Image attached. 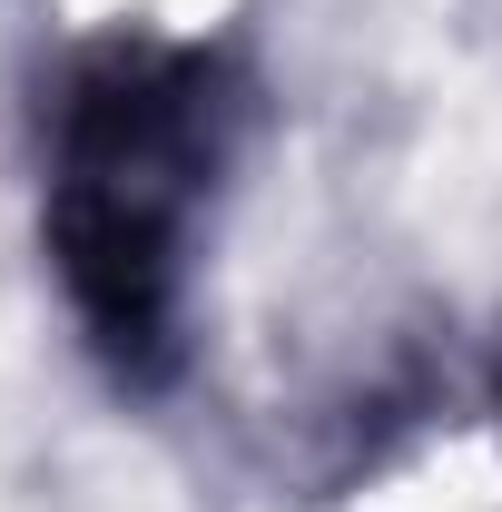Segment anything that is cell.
<instances>
[{"label":"cell","instance_id":"cell-2","mask_svg":"<svg viewBox=\"0 0 502 512\" xmlns=\"http://www.w3.org/2000/svg\"><path fill=\"white\" fill-rule=\"evenodd\" d=\"M493 404H502V355H493Z\"/></svg>","mask_w":502,"mask_h":512},{"label":"cell","instance_id":"cell-1","mask_svg":"<svg viewBox=\"0 0 502 512\" xmlns=\"http://www.w3.org/2000/svg\"><path fill=\"white\" fill-rule=\"evenodd\" d=\"M256 89L227 40L99 30L40 79V266L119 394L188 375L197 266L247 158Z\"/></svg>","mask_w":502,"mask_h":512}]
</instances>
